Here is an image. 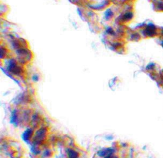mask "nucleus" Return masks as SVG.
<instances>
[{
	"label": "nucleus",
	"instance_id": "20e7f679",
	"mask_svg": "<svg viewBox=\"0 0 163 158\" xmlns=\"http://www.w3.org/2000/svg\"><path fill=\"white\" fill-rule=\"evenodd\" d=\"M67 156L68 158H79V153L73 149H67Z\"/></svg>",
	"mask_w": 163,
	"mask_h": 158
},
{
	"label": "nucleus",
	"instance_id": "f257e3e1",
	"mask_svg": "<svg viewBox=\"0 0 163 158\" xmlns=\"http://www.w3.org/2000/svg\"><path fill=\"white\" fill-rule=\"evenodd\" d=\"M47 134V131L46 128H40L35 132L33 136V139L35 140V142H42V141H43L46 139Z\"/></svg>",
	"mask_w": 163,
	"mask_h": 158
},
{
	"label": "nucleus",
	"instance_id": "f03ea898",
	"mask_svg": "<svg viewBox=\"0 0 163 158\" xmlns=\"http://www.w3.org/2000/svg\"><path fill=\"white\" fill-rule=\"evenodd\" d=\"M34 135L35 133H33V131H32V129L31 128L27 129L23 133L22 139L25 141H28L31 140L32 138H33Z\"/></svg>",
	"mask_w": 163,
	"mask_h": 158
},
{
	"label": "nucleus",
	"instance_id": "423d86ee",
	"mask_svg": "<svg viewBox=\"0 0 163 158\" xmlns=\"http://www.w3.org/2000/svg\"><path fill=\"white\" fill-rule=\"evenodd\" d=\"M52 152L50 151V149H47L45 151L43 152V157H47V158H48V157H50L52 156Z\"/></svg>",
	"mask_w": 163,
	"mask_h": 158
},
{
	"label": "nucleus",
	"instance_id": "6e6552de",
	"mask_svg": "<svg viewBox=\"0 0 163 158\" xmlns=\"http://www.w3.org/2000/svg\"><path fill=\"white\" fill-rule=\"evenodd\" d=\"M162 46H163V43H162Z\"/></svg>",
	"mask_w": 163,
	"mask_h": 158
},
{
	"label": "nucleus",
	"instance_id": "0eeeda50",
	"mask_svg": "<svg viewBox=\"0 0 163 158\" xmlns=\"http://www.w3.org/2000/svg\"><path fill=\"white\" fill-rule=\"evenodd\" d=\"M104 158H119V157H118L117 156H116L115 154H113L109 155V156L105 157Z\"/></svg>",
	"mask_w": 163,
	"mask_h": 158
},
{
	"label": "nucleus",
	"instance_id": "7ed1b4c3",
	"mask_svg": "<svg viewBox=\"0 0 163 158\" xmlns=\"http://www.w3.org/2000/svg\"><path fill=\"white\" fill-rule=\"evenodd\" d=\"M113 150L110 148H106L104 149H101V151L98 152V155L101 157H105L109 155L113 154Z\"/></svg>",
	"mask_w": 163,
	"mask_h": 158
},
{
	"label": "nucleus",
	"instance_id": "39448f33",
	"mask_svg": "<svg viewBox=\"0 0 163 158\" xmlns=\"http://www.w3.org/2000/svg\"><path fill=\"white\" fill-rule=\"evenodd\" d=\"M156 27L154 26V25H153V24H149L146 30V34L149 35L150 36H152L156 33Z\"/></svg>",
	"mask_w": 163,
	"mask_h": 158
}]
</instances>
